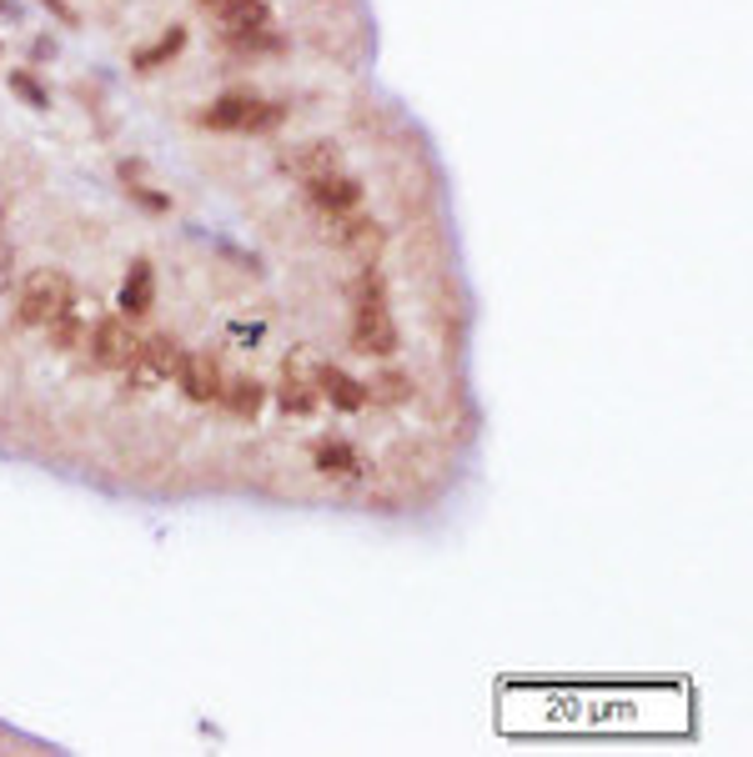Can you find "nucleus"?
I'll list each match as a JSON object with an SVG mask.
<instances>
[{
  "label": "nucleus",
  "instance_id": "f257e3e1",
  "mask_svg": "<svg viewBox=\"0 0 753 757\" xmlns=\"http://www.w3.org/2000/svg\"><path fill=\"white\" fill-rule=\"evenodd\" d=\"M352 347L362 356H392L397 351V321H392V306H388V286L372 266H362V276L352 282Z\"/></svg>",
  "mask_w": 753,
  "mask_h": 757
},
{
  "label": "nucleus",
  "instance_id": "f03ea898",
  "mask_svg": "<svg viewBox=\"0 0 753 757\" xmlns=\"http://www.w3.org/2000/svg\"><path fill=\"white\" fill-rule=\"evenodd\" d=\"M201 125H211V131H241V136H251V131H276V125H282V106L262 101V96H251V91H231L206 106Z\"/></svg>",
  "mask_w": 753,
  "mask_h": 757
},
{
  "label": "nucleus",
  "instance_id": "7ed1b4c3",
  "mask_svg": "<svg viewBox=\"0 0 753 757\" xmlns=\"http://www.w3.org/2000/svg\"><path fill=\"white\" fill-rule=\"evenodd\" d=\"M70 306H76V286H70L66 272H35L21 292V321L25 327H51Z\"/></svg>",
  "mask_w": 753,
  "mask_h": 757
},
{
  "label": "nucleus",
  "instance_id": "20e7f679",
  "mask_svg": "<svg viewBox=\"0 0 753 757\" xmlns=\"http://www.w3.org/2000/svg\"><path fill=\"white\" fill-rule=\"evenodd\" d=\"M86 347H91V356H96V366H101V372H131L141 341L131 337V327H126V321L111 317V321H101V327L86 337Z\"/></svg>",
  "mask_w": 753,
  "mask_h": 757
},
{
  "label": "nucleus",
  "instance_id": "39448f33",
  "mask_svg": "<svg viewBox=\"0 0 753 757\" xmlns=\"http://www.w3.org/2000/svg\"><path fill=\"white\" fill-rule=\"evenodd\" d=\"M307 182V196L321 206L327 216H337V211H352L357 201H362V186L352 182V176H342V171L331 166V171H317V176H302Z\"/></svg>",
  "mask_w": 753,
  "mask_h": 757
},
{
  "label": "nucleus",
  "instance_id": "423d86ee",
  "mask_svg": "<svg viewBox=\"0 0 753 757\" xmlns=\"http://www.w3.org/2000/svg\"><path fill=\"white\" fill-rule=\"evenodd\" d=\"M176 382L192 402H217L221 396V372L217 362L206 356V351H182V362H176Z\"/></svg>",
  "mask_w": 753,
  "mask_h": 757
},
{
  "label": "nucleus",
  "instance_id": "0eeeda50",
  "mask_svg": "<svg viewBox=\"0 0 753 757\" xmlns=\"http://www.w3.org/2000/svg\"><path fill=\"white\" fill-rule=\"evenodd\" d=\"M317 392L327 396L337 412H362L367 407V382L347 376L342 366H317Z\"/></svg>",
  "mask_w": 753,
  "mask_h": 757
},
{
  "label": "nucleus",
  "instance_id": "6e6552de",
  "mask_svg": "<svg viewBox=\"0 0 753 757\" xmlns=\"http://www.w3.org/2000/svg\"><path fill=\"white\" fill-rule=\"evenodd\" d=\"M176 362H182V347H176L172 337H151V341H141L131 372H137L141 382H161V376H176Z\"/></svg>",
  "mask_w": 753,
  "mask_h": 757
},
{
  "label": "nucleus",
  "instance_id": "1a4fd4ad",
  "mask_svg": "<svg viewBox=\"0 0 753 757\" xmlns=\"http://www.w3.org/2000/svg\"><path fill=\"white\" fill-rule=\"evenodd\" d=\"M312 462L327 476H362V467H367L352 441H342V437H321L317 447H312Z\"/></svg>",
  "mask_w": 753,
  "mask_h": 757
},
{
  "label": "nucleus",
  "instance_id": "9d476101",
  "mask_svg": "<svg viewBox=\"0 0 753 757\" xmlns=\"http://www.w3.org/2000/svg\"><path fill=\"white\" fill-rule=\"evenodd\" d=\"M151 296H156L151 261H137V266L126 272V286H121V311H126V317H146V311H151Z\"/></svg>",
  "mask_w": 753,
  "mask_h": 757
},
{
  "label": "nucleus",
  "instance_id": "9b49d317",
  "mask_svg": "<svg viewBox=\"0 0 753 757\" xmlns=\"http://www.w3.org/2000/svg\"><path fill=\"white\" fill-rule=\"evenodd\" d=\"M276 396H282V407H286V412H297V417H312V412H317V402H321L317 386H312L302 372H292V366H286L282 392H276Z\"/></svg>",
  "mask_w": 753,
  "mask_h": 757
},
{
  "label": "nucleus",
  "instance_id": "f8f14e48",
  "mask_svg": "<svg viewBox=\"0 0 753 757\" xmlns=\"http://www.w3.org/2000/svg\"><path fill=\"white\" fill-rule=\"evenodd\" d=\"M262 382H257V376H237V382L231 386H221V402H227L231 412H237V417H257V412H262Z\"/></svg>",
  "mask_w": 753,
  "mask_h": 757
},
{
  "label": "nucleus",
  "instance_id": "ddd939ff",
  "mask_svg": "<svg viewBox=\"0 0 753 757\" xmlns=\"http://www.w3.org/2000/svg\"><path fill=\"white\" fill-rule=\"evenodd\" d=\"M182 46H186V31H182V25H172V31L161 35L156 46L137 51V56H131V61H137V70H156V66H166V61H172V56H182Z\"/></svg>",
  "mask_w": 753,
  "mask_h": 757
},
{
  "label": "nucleus",
  "instance_id": "4468645a",
  "mask_svg": "<svg viewBox=\"0 0 753 757\" xmlns=\"http://www.w3.org/2000/svg\"><path fill=\"white\" fill-rule=\"evenodd\" d=\"M286 166L297 171V176H317V171H331V166H337V151H331L327 141H312L307 151H292V156H286Z\"/></svg>",
  "mask_w": 753,
  "mask_h": 757
},
{
  "label": "nucleus",
  "instance_id": "2eb2a0df",
  "mask_svg": "<svg viewBox=\"0 0 753 757\" xmlns=\"http://www.w3.org/2000/svg\"><path fill=\"white\" fill-rule=\"evenodd\" d=\"M46 331H51V341H56L61 351H76V347H86V337H91V327L80 321V311H76V306H70L66 317H56V321H51Z\"/></svg>",
  "mask_w": 753,
  "mask_h": 757
},
{
  "label": "nucleus",
  "instance_id": "dca6fc26",
  "mask_svg": "<svg viewBox=\"0 0 753 757\" xmlns=\"http://www.w3.org/2000/svg\"><path fill=\"white\" fill-rule=\"evenodd\" d=\"M407 376H397V372H388L382 376V382H372L367 386V402H402V396H407Z\"/></svg>",
  "mask_w": 753,
  "mask_h": 757
},
{
  "label": "nucleus",
  "instance_id": "f3484780",
  "mask_svg": "<svg viewBox=\"0 0 753 757\" xmlns=\"http://www.w3.org/2000/svg\"><path fill=\"white\" fill-rule=\"evenodd\" d=\"M126 196H131V201H141L146 211H166V206H172L166 196H156V191H146V186H137L131 176H126Z\"/></svg>",
  "mask_w": 753,
  "mask_h": 757
},
{
  "label": "nucleus",
  "instance_id": "a211bd4d",
  "mask_svg": "<svg viewBox=\"0 0 753 757\" xmlns=\"http://www.w3.org/2000/svg\"><path fill=\"white\" fill-rule=\"evenodd\" d=\"M11 86H15V91H21L31 106H46V91H41V86H35V80L25 76V70H15V76H11Z\"/></svg>",
  "mask_w": 753,
  "mask_h": 757
},
{
  "label": "nucleus",
  "instance_id": "6ab92c4d",
  "mask_svg": "<svg viewBox=\"0 0 753 757\" xmlns=\"http://www.w3.org/2000/svg\"><path fill=\"white\" fill-rule=\"evenodd\" d=\"M46 6L61 15V21H76V15H70V6H66V0H46Z\"/></svg>",
  "mask_w": 753,
  "mask_h": 757
}]
</instances>
